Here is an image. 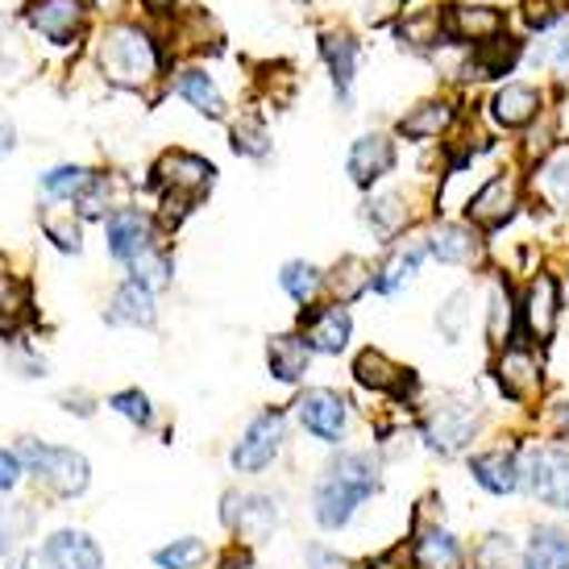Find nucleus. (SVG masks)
Segmentation results:
<instances>
[{"label": "nucleus", "instance_id": "1", "mask_svg": "<svg viewBox=\"0 0 569 569\" xmlns=\"http://www.w3.org/2000/svg\"><path fill=\"white\" fill-rule=\"evenodd\" d=\"M382 487V466L366 449H346L312 482V516L325 532L346 528Z\"/></svg>", "mask_w": 569, "mask_h": 569}, {"label": "nucleus", "instance_id": "2", "mask_svg": "<svg viewBox=\"0 0 569 569\" xmlns=\"http://www.w3.org/2000/svg\"><path fill=\"white\" fill-rule=\"evenodd\" d=\"M159 47H154V38L146 30H138V26H112V30H104V38H100V71H104L109 83L142 92V88L159 80Z\"/></svg>", "mask_w": 569, "mask_h": 569}, {"label": "nucleus", "instance_id": "3", "mask_svg": "<svg viewBox=\"0 0 569 569\" xmlns=\"http://www.w3.org/2000/svg\"><path fill=\"white\" fill-rule=\"evenodd\" d=\"M17 458L26 466V475L47 495H54V499H80L88 482H92V466L71 445H47L38 441V437H21L17 441Z\"/></svg>", "mask_w": 569, "mask_h": 569}, {"label": "nucleus", "instance_id": "4", "mask_svg": "<svg viewBox=\"0 0 569 569\" xmlns=\"http://www.w3.org/2000/svg\"><path fill=\"white\" fill-rule=\"evenodd\" d=\"M478 432H482V408L466 396H441L420 411V437L441 458L466 453L478 441Z\"/></svg>", "mask_w": 569, "mask_h": 569}, {"label": "nucleus", "instance_id": "5", "mask_svg": "<svg viewBox=\"0 0 569 569\" xmlns=\"http://www.w3.org/2000/svg\"><path fill=\"white\" fill-rule=\"evenodd\" d=\"M520 490L532 503L569 516V449L557 441H532L520 449Z\"/></svg>", "mask_w": 569, "mask_h": 569}, {"label": "nucleus", "instance_id": "6", "mask_svg": "<svg viewBox=\"0 0 569 569\" xmlns=\"http://www.w3.org/2000/svg\"><path fill=\"white\" fill-rule=\"evenodd\" d=\"M212 179H217V167L200 159V154H191V150H167V154H159L154 174H150V183L162 196V204H174V221L204 200Z\"/></svg>", "mask_w": 569, "mask_h": 569}, {"label": "nucleus", "instance_id": "7", "mask_svg": "<svg viewBox=\"0 0 569 569\" xmlns=\"http://www.w3.org/2000/svg\"><path fill=\"white\" fill-rule=\"evenodd\" d=\"M279 520H283V507H279L274 495H262V490H229L224 495L221 523L241 540V549L274 537Z\"/></svg>", "mask_w": 569, "mask_h": 569}, {"label": "nucleus", "instance_id": "8", "mask_svg": "<svg viewBox=\"0 0 569 569\" xmlns=\"http://www.w3.org/2000/svg\"><path fill=\"white\" fill-rule=\"evenodd\" d=\"M283 441H287L283 411L267 408L241 428V437H238V445H233L229 461H233L238 475H262V470H270V461L283 453Z\"/></svg>", "mask_w": 569, "mask_h": 569}, {"label": "nucleus", "instance_id": "9", "mask_svg": "<svg viewBox=\"0 0 569 569\" xmlns=\"http://www.w3.org/2000/svg\"><path fill=\"white\" fill-rule=\"evenodd\" d=\"M495 382H499V391H503L511 403H520V408H528V403H537L540 391H545V362L537 358V349L532 346H503L499 353H495Z\"/></svg>", "mask_w": 569, "mask_h": 569}, {"label": "nucleus", "instance_id": "10", "mask_svg": "<svg viewBox=\"0 0 569 569\" xmlns=\"http://www.w3.org/2000/svg\"><path fill=\"white\" fill-rule=\"evenodd\" d=\"M296 420L320 445H341L349 432V399L329 391V387H312L296 399Z\"/></svg>", "mask_w": 569, "mask_h": 569}, {"label": "nucleus", "instance_id": "11", "mask_svg": "<svg viewBox=\"0 0 569 569\" xmlns=\"http://www.w3.org/2000/svg\"><path fill=\"white\" fill-rule=\"evenodd\" d=\"M104 233H109V253L117 262H126V267H133L142 253H150L159 246V224H154V217L146 208H133V204L112 208Z\"/></svg>", "mask_w": 569, "mask_h": 569}, {"label": "nucleus", "instance_id": "12", "mask_svg": "<svg viewBox=\"0 0 569 569\" xmlns=\"http://www.w3.org/2000/svg\"><path fill=\"white\" fill-rule=\"evenodd\" d=\"M520 320H523L528 341H537V346H549V341H553L557 320H561V291H557L553 274L528 279V287H523V296H520Z\"/></svg>", "mask_w": 569, "mask_h": 569}, {"label": "nucleus", "instance_id": "13", "mask_svg": "<svg viewBox=\"0 0 569 569\" xmlns=\"http://www.w3.org/2000/svg\"><path fill=\"white\" fill-rule=\"evenodd\" d=\"M83 21H88L83 0H30L26 4V26L54 47H71L83 33Z\"/></svg>", "mask_w": 569, "mask_h": 569}, {"label": "nucleus", "instance_id": "14", "mask_svg": "<svg viewBox=\"0 0 569 569\" xmlns=\"http://www.w3.org/2000/svg\"><path fill=\"white\" fill-rule=\"evenodd\" d=\"M520 208V183L511 174H495L475 191V200L466 204V221L475 229H503Z\"/></svg>", "mask_w": 569, "mask_h": 569}, {"label": "nucleus", "instance_id": "15", "mask_svg": "<svg viewBox=\"0 0 569 569\" xmlns=\"http://www.w3.org/2000/svg\"><path fill=\"white\" fill-rule=\"evenodd\" d=\"M408 566L411 569H466V545H461L445 523L411 528Z\"/></svg>", "mask_w": 569, "mask_h": 569}, {"label": "nucleus", "instance_id": "16", "mask_svg": "<svg viewBox=\"0 0 569 569\" xmlns=\"http://www.w3.org/2000/svg\"><path fill=\"white\" fill-rule=\"evenodd\" d=\"M42 569H104V553L88 532L80 528H59L42 540L38 549Z\"/></svg>", "mask_w": 569, "mask_h": 569}, {"label": "nucleus", "instance_id": "17", "mask_svg": "<svg viewBox=\"0 0 569 569\" xmlns=\"http://www.w3.org/2000/svg\"><path fill=\"white\" fill-rule=\"evenodd\" d=\"M353 379L362 382L370 396H391V399H403L416 387L408 366H399L396 358H387L382 349H362L358 358H353Z\"/></svg>", "mask_w": 569, "mask_h": 569}, {"label": "nucleus", "instance_id": "18", "mask_svg": "<svg viewBox=\"0 0 569 569\" xmlns=\"http://www.w3.org/2000/svg\"><path fill=\"white\" fill-rule=\"evenodd\" d=\"M349 332H353V320H349V308H341V303H320V308L303 312L300 337L317 353H346Z\"/></svg>", "mask_w": 569, "mask_h": 569}, {"label": "nucleus", "instance_id": "19", "mask_svg": "<svg viewBox=\"0 0 569 569\" xmlns=\"http://www.w3.org/2000/svg\"><path fill=\"white\" fill-rule=\"evenodd\" d=\"M470 478H475L487 495H495V499L516 495V490H520V449L495 445V449L475 453V458H470Z\"/></svg>", "mask_w": 569, "mask_h": 569}, {"label": "nucleus", "instance_id": "20", "mask_svg": "<svg viewBox=\"0 0 569 569\" xmlns=\"http://www.w3.org/2000/svg\"><path fill=\"white\" fill-rule=\"evenodd\" d=\"M428 253L445 267H475L482 258V238L470 221H441L428 233Z\"/></svg>", "mask_w": 569, "mask_h": 569}, {"label": "nucleus", "instance_id": "21", "mask_svg": "<svg viewBox=\"0 0 569 569\" xmlns=\"http://www.w3.org/2000/svg\"><path fill=\"white\" fill-rule=\"evenodd\" d=\"M346 167L358 188H370V183H379L382 174L396 167V142L387 133H362L358 142L349 146Z\"/></svg>", "mask_w": 569, "mask_h": 569}, {"label": "nucleus", "instance_id": "22", "mask_svg": "<svg viewBox=\"0 0 569 569\" xmlns=\"http://www.w3.org/2000/svg\"><path fill=\"white\" fill-rule=\"evenodd\" d=\"M154 317H159L154 287L138 283V279H126V283L112 291L109 308H104V320H109V325H129V329H150Z\"/></svg>", "mask_w": 569, "mask_h": 569}, {"label": "nucleus", "instance_id": "23", "mask_svg": "<svg viewBox=\"0 0 569 569\" xmlns=\"http://www.w3.org/2000/svg\"><path fill=\"white\" fill-rule=\"evenodd\" d=\"M545 109V96L532 88V83H503L499 92L490 96V117H495V126L503 129H523L532 126Z\"/></svg>", "mask_w": 569, "mask_h": 569}, {"label": "nucleus", "instance_id": "24", "mask_svg": "<svg viewBox=\"0 0 569 569\" xmlns=\"http://www.w3.org/2000/svg\"><path fill=\"white\" fill-rule=\"evenodd\" d=\"M425 258H428V238H408V241H399L396 250L382 258V267L375 270V291L379 296H396V291H403V287L416 279V270L425 267Z\"/></svg>", "mask_w": 569, "mask_h": 569}, {"label": "nucleus", "instance_id": "25", "mask_svg": "<svg viewBox=\"0 0 569 569\" xmlns=\"http://www.w3.org/2000/svg\"><path fill=\"white\" fill-rule=\"evenodd\" d=\"M520 569H569V528H561V523H537L528 532Z\"/></svg>", "mask_w": 569, "mask_h": 569}, {"label": "nucleus", "instance_id": "26", "mask_svg": "<svg viewBox=\"0 0 569 569\" xmlns=\"http://www.w3.org/2000/svg\"><path fill=\"white\" fill-rule=\"evenodd\" d=\"M267 366L279 382H303L308 366H312V349L300 332H279L267 341Z\"/></svg>", "mask_w": 569, "mask_h": 569}, {"label": "nucleus", "instance_id": "27", "mask_svg": "<svg viewBox=\"0 0 569 569\" xmlns=\"http://www.w3.org/2000/svg\"><path fill=\"white\" fill-rule=\"evenodd\" d=\"M320 54L332 71V88L341 100H349V88L358 80V42L346 30H325L320 33Z\"/></svg>", "mask_w": 569, "mask_h": 569}, {"label": "nucleus", "instance_id": "28", "mask_svg": "<svg viewBox=\"0 0 569 569\" xmlns=\"http://www.w3.org/2000/svg\"><path fill=\"white\" fill-rule=\"evenodd\" d=\"M33 325V291L17 274H0V341Z\"/></svg>", "mask_w": 569, "mask_h": 569}, {"label": "nucleus", "instance_id": "29", "mask_svg": "<svg viewBox=\"0 0 569 569\" xmlns=\"http://www.w3.org/2000/svg\"><path fill=\"white\" fill-rule=\"evenodd\" d=\"M449 30H453V38H461V42L482 47L490 38H499L503 13L490 9V4H453V9H449Z\"/></svg>", "mask_w": 569, "mask_h": 569}, {"label": "nucleus", "instance_id": "30", "mask_svg": "<svg viewBox=\"0 0 569 569\" xmlns=\"http://www.w3.org/2000/svg\"><path fill=\"white\" fill-rule=\"evenodd\" d=\"M325 287H329V296H332V303H353V300H362L366 291L375 287V267H366L362 258H341L337 267L325 274Z\"/></svg>", "mask_w": 569, "mask_h": 569}, {"label": "nucleus", "instance_id": "31", "mask_svg": "<svg viewBox=\"0 0 569 569\" xmlns=\"http://www.w3.org/2000/svg\"><path fill=\"white\" fill-rule=\"evenodd\" d=\"M449 121H453V104L449 100H425L408 117H399V138H408V142H432V138H441L445 129H449Z\"/></svg>", "mask_w": 569, "mask_h": 569}, {"label": "nucleus", "instance_id": "32", "mask_svg": "<svg viewBox=\"0 0 569 569\" xmlns=\"http://www.w3.org/2000/svg\"><path fill=\"white\" fill-rule=\"evenodd\" d=\"M174 92L183 96L196 112H204L208 121H221V117H224L221 88H217V83H212V76H208V71H200V67H188V71L174 80Z\"/></svg>", "mask_w": 569, "mask_h": 569}, {"label": "nucleus", "instance_id": "33", "mask_svg": "<svg viewBox=\"0 0 569 569\" xmlns=\"http://www.w3.org/2000/svg\"><path fill=\"white\" fill-rule=\"evenodd\" d=\"M411 221V208L403 200V191H382L366 204V224L375 229L379 241H396V233Z\"/></svg>", "mask_w": 569, "mask_h": 569}, {"label": "nucleus", "instance_id": "34", "mask_svg": "<svg viewBox=\"0 0 569 569\" xmlns=\"http://www.w3.org/2000/svg\"><path fill=\"white\" fill-rule=\"evenodd\" d=\"M470 566L475 569H520L523 549L516 545L511 532H482L470 549Z\"/></svg>", "mask_w": 569, "mask_h": 569}, {"label": "nucleus", "instance_id": "35", "mask_svg": "<svg viewBox=\"0 0 569 569\" xmlns=\"http://www.w3.org/2000/svg\"><path fill=\"white\" fill-rule=\"evenodd\" d=\"M511 329H516V300L503 279H495L487 296V341L499 349L511 346Z\"/></svg>", "mask_w": 569, "mask_h": 569}, {"label": "nucleus", "instance_id": "36", "mask_svg": "<svg viewBox=\"0 0 569 569\" xmlns=\"http://www.w3.org/2000/svg\"><path fill=\"white\" fill-rule=\"evenodd\" d=\"M33 523H38V511L30 503H0V561H9L26 545Z\"/></svg>", "mask_w": 569, "mask_h": 569}, {"label": "nucleus", "instance_id": "37", "mask_svg": "<svg viewBox=\"0 0 569 569\" xmlns=\"http://www.w3.org/2000/svg\"><path fill=\"white\" fill-rule=\"evenodd\" d=\"M92 179L96 171H88V167H50L42 174V196L54 204H76L83 191L92 188Z\"/></svg>", "mask_w": 569, "mask_h": 569}, {"label": "nucleus", "instance_id": "38", "mask_svg": "<svg viewBox=\"0 0 569 569\" xmlns=\"http://www.w3.org/2000/svg\"><path fill=\"white\" fill-rule=\"evenodd\" d=\"M38 224H42V233H47L54 246L63 253H80L83 250V238H80V221L71 217V204L67 208H42L38 212Z\"/></svg>", "mask_w": 569, "mask_h": 569}, {"label": "nucleus", "instance_id": "39", "mask_svg": "<svg viewBox=\"0 0 569 569\" xmlns=\"http://www.w3.org/2000/svg\"><path fill=\"white\" fill-rule=\"evenodd\" d=\"M208 557H212V549H208L200 537H179V540H171V545L154 549V566L159 569H200Z\"/></svg>", "mask_w": 569, "mask_h": 569}, {"label": "nucleus", "instance_id": "40", "mask_svg": "<svg viewBox=\"0 0 569 569\" xmlns=\"http://www.w3.org/2000/svg\"><path fill=\"white\" fill-rule=\"evenodd\" d=\"M279 287H283L287 296L296 303H312L320 296V287H325V274H320L312 262H287L283 270H279Z\"/></svg>", "mask_w": 569, "mask_h": 569}, {"label": "nucleus", "instance_id": "41", "mask_svg": "<svg viewBox=\"0 0 569 569\" xmlns=\"http://www.w3.org/2000/svg\"><path fill=\"white\" fill-rule=\"evenodd\" d=\"M540 196L553 208L569 212V154H553L549 162H540Z\"/></svg>", "mask_w": 569, "mask_h": 569}, {"label": "nucleus", "instance_id": "42", "mask_svg": "<svg viewBox=\"0 0 569 569\" xmlns=\"http://www.w3.org/2000/svg\"><path fill=\"white\" fill-rule=\"evenodd\" d=\"M466 325H470V287L453 291V296L437 308V329H441L445 341H461V337H466Z\"/></svg>", "mask_w": 569, "mask_h": 569}, {"label": "nucleus", "instance_id": "43", "mask_svg": "<svg viewBox=\"0 0 569 569\" xmlns=\"http://www.w3.org/2000/svg\"><path fill=\"white\" fill-rule=\"evenodd\" d=\"M229 146H233V154H241V159H267V154H270V133H267V126H262L258 117H241L238 126H233V138H229Z\"/></svg>", "mask_w": 569, "mask_h": 569}, {"label": "nucleus", "instance_id": "44", "mask_svg": "<svg viewBox=\"0 0 569 569\" xmlns=\"http://www.w3.org/2000/svg\"><path fill=\"white\" fill-rule=\"evenodd\" d=\"M109 408L117 411V416H126L133 428L154 425V403H150V396H146V391H138V387H126V391L109 396Z\"/></svg>", "mask_w": 569, "mask_h": 569}, {"label": "nucleus", "instance_id": "45", "mask_svg": "<svg viewBox=\"0 0 569 569\" xmlns=\"http://www.w3.org/2000/svg\"><path fill=\"white\" fill-rule=\"evenodd\" d=\"M516 54H520V47H516V38H490V42H482L475 54V63L482 76H499V71H507V67L516 63Z\"/></svg>", "mask_w": 569, "mask_h": 569}, {"label": "nucleus", "instance_id": "46", "mask_svg": "<svg viewBox=\"0 0 569 569\" xmlns=\"http://www.w3.org/2000/svg\"><path fill=\"white\" fill-rule=\"evenodd\" d=\"M129 279H138L146 287H167L171 283V253H162V246H154L150 253H142L133 267H129Z\"/></svg>", "mask_w": 569, "mask_h": 569}, {"label": "nucleus", "instance_id": "47", "mask_svg": "<svg viewBox=\"0 0 569 569\" xmlns=\"http://www.w3.org/2000/svg\"><path fill=\"white\" fill-rule=\"evenodd\" d=\"M303 561H308V569H349V561L337 549H329V545H308L303 549Z\"/></svg>", "mask_w": 569, "mask_h": 569}, {"label": "nucleus", "instance_id": "48", "mask_svg": "<svg viewBox=\"0 0 569 569\" xmlns=\"http://www.w3.org/2000/svg\"><path fill=\"white\" fill-rule=\"evenodd\" d=\"M21 475H26V466L17 458V449H0V495H9L21 482Z\"/></svg>", "mask_w": 569, "mask_h": 569}, {"label": "nucleus", "instance_id": "49", "mask_svg": "<svg viewBox=\"0 0 569 569\" xmlns=\"http://www.w3.org/2000/svg\"><path fill=\"white\" fill-rule=\"evenodd\" d=\"M540 59H549V63L561 71L569 80V30L566 33H557V38H549V47H545V54Z\"/></svg>", "mask_w": 569, "mask_h": 569}, {"label": "nucleus", "instance_id": "50", "mask_svg": "<svg viewBox=\"0 0 569 569\" xmlns=\"http://www.w3.org/2000/svg\"><path fill=\"white\" fill-rule=\"evenodd\" d=\"M549 428H553V441L569 449V399L566 403H553V411H549Z\"/></svg>", "mask_w": 569, "mask_h": 569}, {"label": "nucleus", "instance_id": "51", "mask_svg": "<svg viewBox=\"0 0 569 569\" xmlns=\"http://www.w3.org/2000/svg\"><path fill=\"white\" fill-rule=\"evenodd\" d=\"M221 569H258L250 561V553H246V549H229V553L221 557Z\"/></svg>", "mask_w": 569, "mask_h": 569}, {"label": "nucleus", "instance_id": "52", "mask_svg": "<svg viewBox=\"0 0 569 569\" xmlns=\"http://www.w3.org/2000/svg\"><path fill=\"white\" fill-rule=\"evenodd\" d=\"M13 146H17L13 121H9V117H0V159H4V154H9V150H13Z\"/></svg>", "mask_w": 569, "mask_h": 569}, {"label": "nucleus", "instance_id": "53", "mask_svg": "<svg viewBox=\"0 0 569 569\" xmlns=\"http://www.w3.org/2000/svg\"><path fill=\"white\" fill-rule=\"evenodd\" d=\"M63 408L76 411V416H92V403H88L83 396H63Z\"/></svg>", "mask_w": 569, "mask_h": 569}, {"label": "nucleus", "instance_id": "54", "mask_svg": "<svg viewBox=\"0 0 569 569\" xmlns=\"http://www.w3.org/2000/svg\"><path fill=\"white\" fill-rule=\"evenodd\" d=\"M33 561H38L33 553H21V557H9V566L4 569H33Z\"/></svg>", "mask_w": 569, "mask_h": 569}, {"label": "nucleus", "instance_id": "55", "mask_svg": "<svg viewBox=\"0 0 569 569\" xmlns=\"http://www.w3.org/2000/svg\"><path fill=\"white\" fill-rule=\"evenodd\" d=\"M174 0H146V9H154V13H162V9H171Z\"/></svg>", "mask_w": 569, "mask_h": 569}]
</instances>
